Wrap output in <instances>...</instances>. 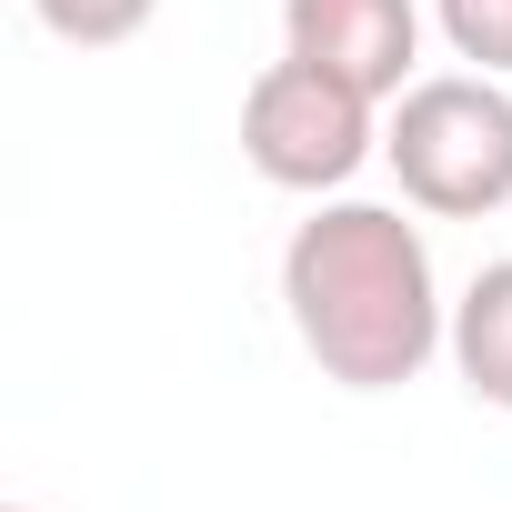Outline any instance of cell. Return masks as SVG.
<instances>
[{
    "instance_id": "6da1fadb",
    "label": "cell",
    "mask_w": 512,
    "mask_h": 512,
    "mask_svg": "<svg viewBox=\"0 0 512 512\" xmlns=\"http://www.w3.org/2000/svg\"><path fill=\"white\" fill-rule=\"evenodd\" d=\"M282 312L342 392H402L432 372V352H452L432 241L402 221V201H322L282 241Z\"/></svg>"
},
{
    "instance_id": "277c9868",
    "label": "cell",
    "mask_w": 512,
    "mask_h": 512,
    "mask_svg": "<svg viewBox=\"0 0 512 512\" xmlns=\"http://www.w3.org/2000/svg\"><path fill=\"white\" fill-rule=\"evenodd\" d=\"M282 51L372 101H402L422 81V0H282Z\"/></svg>"
},
{
    "instance_id": "5b68a950",
    "label": "cell",
    "mask_w": 512,
    "mask_h": 512,
    "mask_svg": "<svg viewBox=\"0 0 512 512\" xmlns=\"http://www.w3.org/2000/svg\"><path fill=\"white\" fill-rule=\"evenodd\" d=\"M452 372L472 402L512 412V262H482L452 302Z\"/></svg>"
},
{
    "instance_id": "7a4b0ae2",
    "label": "cell",
    "mask_w": 512,
    "mask_h": 512,
    "mask_svg": "<svg viewBox=\"0 0 512 512\" xmlns=\"http://www.w3.org/2000/svg\"><path fill=\"white\" fill-rule=\"evenodd\" d=\"M382 161L412 211L492 221L512 201V91L492 71H432L382 111Z\"/></svg>"
},
{
    "instance_id": "3957f363",
    "label": "cell",
    "mask_w": 512,
    "mask_h": 512,
    "mask_svg": "<svg viewBox=\"0 0 512 512\" xmlns=\"http://www.w3.org/2000/svg\"><path fill=\"white\" fill-rule=\"evenodd\" d=\"M382 111L372 91L332 81L322 61H262L241 91V161L262 171L272 191H302V201H332L372 151H382Z\"/></svg>"
},
{
    "instance_id": "ba28073f",
    "label": "cell",
    "mask_w": 512,
    "mask_h": 512,
    "mask_svg": "<svg viewBox=\"0 0 512 512\" xmlns=\"http://www.w3.org/2000/svg\"><path fill=\"white\" fill-rule=\"evenodd\" d=\"M11 512H31V502H11Z\"/></svg>"
},
{
    "instance_id": "8992f818",
    "label": "cell",
    "mask_w": 512,
    "mask_h": 512,
    "mask_svg": "<svg viewBox=\"0 0 512 512\" xmlns=\"http://www.w3.org/2000/svg\"><path fill=\"white\" fill-rule=\"evenodd\" d=\"M151 11L161 0H31V21L51 41H71V51H121V41L151 31Z\"/></svg>"
},
{
    "instance_id": "52a82bcc",
    "label": "cell",
    "mask_w": 512,
    "mask_h": 512,
    "mask_svg": "<svg viewBox=\"0 0 512 512\" xmlns=\"http://www.w3.org/2000/svg\"><path fill=\"white\" fill-rule=\"evenodd\" d=\"M432 31L452 41V61L512 81V0H432Z\"/></svg>"
}]
</instances>
